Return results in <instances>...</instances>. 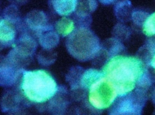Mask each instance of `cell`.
<instances>
[{"mask_svg": "<svg viewBox=\"0 0 155 115\" xmlns=\"http://www.w3.org/2000/svg\"><path fill=\"white\" fill-rule=\"evenodd\" d=\"M143 63L138 58L117 55L104 67L105 76L115 88L119 96L132 92L145 73Z\"/></svg>", "mask_w": 155, "mask_h": 115, "instance_id": "1", "label": "cell"}, {"mask_svg": "<svg viewBox=\"0 0 155 115\" xmlns=\"http://www.w3.org/2000/svg\"><path fill=\"white\" fill-rule=\"evenodd\" d=\"M21 89L30 101L45 102L52 98L58 90L53 77L43 70L23 71Z\"/></svg>", "mask_w": 155, "mask_h": 115, "instance_id": "2", "label": "cell"}, {"mask_svg": "<svg viewBox=\"0 0 155 115\" xmlns=\"http://www.w3.org/2000/svg\"><path fill=\"white\" fill-rule=\"evenodd\" d=\"M66 47L69 54L81 61L93 58L101 49L99 38L90 29L84 26L74 30L68 36Z\"/></svg>", "mask_w": 155, "mask_h": 115, "instance_id": "3", "label": "cell"}, {"mask_svg": "<svg viewBox=\"0 0 155 115\" xmlns=\"http://www.w3.org/2000/svg\"><path fill=\"white\" fill-rule=\"evenodd\" d=\"M117 96L115 88L105 76L93 83L89 88V102L99 110L110 107Z\"/></svg>", "mask_w": 155, "mask_h": 115, "instance_id": "4", "label": "cell"}, {"mask_svg": "<svg viewBox=\"0 0 155 115\" xmlns=\"http://www.w3.org/2000/svg\"><path fill=\"white\" fill-rule=\"evenodd\" d=\"M114 102L110 110V114H138L140 113L145 102V92L137 89L134 92H130L120 96Z\"/></svg>", "mask_w": 155, "mask_h": 115, "instance_id": "5", "label": "cell"}, {"mask_svg": "<svg viewBox=\"0 0 155 115\" xmlns=\"http://www.w3.org/2000/svg\"><path fill=\"white\" fill-rule=\"evenodd\" d=\"M19 61L10 54L4 62L1 64V84L11 85L14 82L21 71Z\"/></svg>", "mask_w": 155, "mask_h": 115, "instance_id": "6", "label": "cell"}, {"mask_svg": "<svg viewBox=\"0 0 155 115\" xmlns=\"http://www.w3.org/2000/svg\"><path fill=\"white\" fill-rule=\"evenodd\" d=\"M25 22L28 26L32 30L39 33L50 27L47 23V17L42 11L33 10L25 16Z\"/></svg>", "mask_w": 155, "mask_h": 115, "instance_id": "7", "label": "cell"}, {"mask_svg": "<svg viewBox=\"0 0 155 115\" xmlns=\"http://www.w3.org/2000/svg\"><path fill=\"white\" fill-rule=\"evenodd\" d=\"M36 48L35 41L28 35H23L18 40L14 51L22 58H26L33 54Z\"/></svg>", "mask_w": 155, "mask_h": 115, "instance_id": "8", "label": "cell"}, {"mask_svg": "<svg viewBox=\"0 0 155 115\" xmlns=\"http://www.w3.org/2000/svg\"><path fill=\"white\" fill-rule=\"evenodd\" d=\"M12 22L5 19H1L0 23V40L1 45H10L15 40L16 31Z\"/></svg>", "mask_w": 155, "mask_h": 115, "instance_id": "9", "label": "cell"}, {"mask_svg": "<svg viewBox=\"0 0 155 115\" xmlns=\"http://www.w3.org/2000/svg\"><path fill=\"white\" fill-rule=\"evenodd\" d=\"M39 42L45 49L49 50L56 47L59 41V34L50 27L39 33Z\"/></svg>", "mask_w": 155, "mask_h": 115, "instance_id": "10", "label": "cell"}, {"mask_svg": "<svg viewBox=\"0 0 155 115\" xmlns=\"http://www.w3.org/2000/svg\"><path fill=\"white\" fill-rule=\"evenodd\" d=\"M54 10L60 16H69L76 10L78 0H51Z\"/></svg>", "mask_w": 155, "mask_h": 115, "instance_id": "11", "label": "cell"}, {"mask_svg": "<svg viewBox=\"0 0 155 115\" xmlns=\"http://www.w3.org/2000/svg\"><path fill=\"white\" fill-rule=\"evenodd\" d=\"M97 7L96 0H78L75 14L80 19L88 17Z\"/></svg>", "mask_w": 155, "mask_h": 115, "instance_id": "12", "label": "cell"}, {"mask_svg": "<svg viewBox=\"0 0 155 115\" xmlns=\"http://www.w3.org/2000/svg\"><path fill=\"white\" fill-rule=\"evenodd\" d=\"M105 76L102 71H99L94 69H89L82 72L80 86L84 89H89L91 84Z\"/></svg>", "mask_w": 155, "mask_h": 115, "instance_id": "13", "label": "cell"}, {"mask_svg": "<svg viewBox=\"0 0 155 115\" xmlns=\"http://www.w3.org/2000/svg\"><path fill=\"white\" fill-rule=\"evenodd\" d=\"M114 11L116 16L122 21H127L131 18V4L129 0H124L115 4Z\"/></svg>", "mask_w": 155, "mask_h": 115, "instance_id": "14", "label": "cell"}, {"mask_svg": "<svg viewBox=\"0 0 155 115\" xmlns=\"http://www.w3.org/2000/svg\"><path fill=\"white\" fill-rule=\"evenodd\" d=\"M74 22L66 17L58 20L55 24V29L59 35L62 37L68 36L75 30Z\"/></svg>", "mask_w": 155, "mask_h": 115, "instance_id": "15", "label": "cell"}, {"mask_svg": "<svg viewBox=\"0 0 155 115\" xmlns=\"http://www.w3.org/2000/svg\"><path fill=\"white\" fill-rule=\"evenodd\" d=\"M142 31L148 37L155 36V12L147 17L142 26Z\"/></svg>", "mask_w": 155, "mask_h": 115, "instance_id": "16", "label": "cell"}, {"mask_svg": "<svg viewBox=\"0 0 155 115\" xmlns=\"http://www.w3.org/2000/svg\"><path fill=\"white\" fill-rule=\"evenodd\" d=\"M148 16L147 13L143 11H133L131 19L135 25L143 26Z\"/></svg>", "mask_w": 155, "mask_h": 115, "instance_id": "17", "label": "cell"}, {"mask_svg": "<svg viewBox=\"0 0 155 115\" xmlns=\"http://www.w3.org/2000/svg\"><path fill=\"white\" fill-rule=\"evenodd\" d=\"M99 1L102 4L105 5H110V4H113V3L116 4L118 2L122 1H124V0H99Z\"/></svg>", "mask_w": 155, "mask_h": 115, "instance_id": "18", "label": "cell"}, {"mask_svg": "<svg viewBox=\"0 0 155 115\" xmlns=\"http://www.w3.org/2000/svg\"><path fill=\"white\" fill-rule=\"evenodd\" d=\"M10 2H12L13 5H22L26 4L28 0H8Z\"/></svg>", "mask_w": 155, "mask_h": 115, "instance_id": "19", "label": "cell"}, {"mask_svg": "<svg viewBox=\"0 0 155 115\" xmlns=\"http://www.w3.org/2000/svg\"><path fill=\"white\" fill-rule=\"evenodd\" d=\"M150 65L153 67V69L155 71V54L154 55V56H153V58L151 60V61Z\"/></svg>", "mask_w": 155, "mask_h": 115, "instance_id": "20", "label": "cell"}]
</instances>
